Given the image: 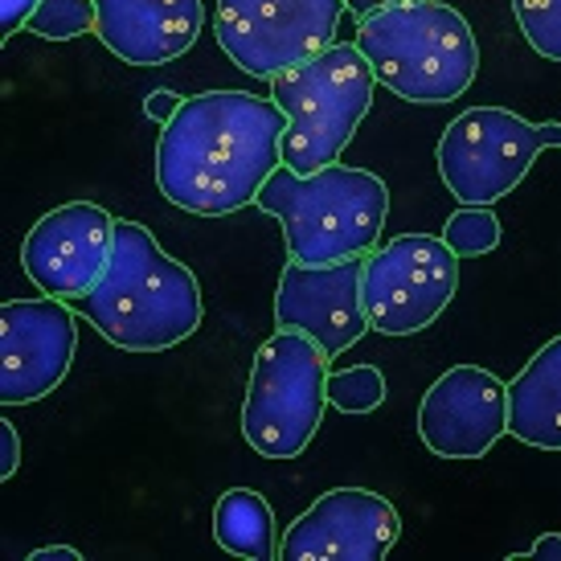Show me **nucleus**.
Masks as SVG:
<instances>
[{
    "instance_id": "23",
    "label": "nucleus",
    "mask_w": 561,
    "mask_h": 561,
    "mask_svg": "<svg viewBox=\"0 0 561 561\" xmlns=\"http://www.w3.org/2000/svg\"><path fill=\"white\" fill-rule=\"evenodd\" d=\"M21 468V435L9 419L0 422V480H13Z\"/></svg>"
},
{
    "instance_id": "7",
    "label": "nucleus",
    "mask_w": 561,
    "mask_h": 561,
    "mask_svg": "<svg viewBox=\"0 0 561 561\" xmlns=\"http://www.w3.org/2000/svg\"><path fill=\"white\" fill-rule=\"evenodd\" d=\"M546 148H561V124H529L508 107H468L438 136V176L459 205H496L516 193Z\"/></svg>"
},
{
    "instance_id": "2",
    "label": "nucleus",
    "mask_w": 561,
    "mask_h": 561,
    "mask_svg": "<svg viewBox=\"0 0 561 561\" xmlns=\"http://www.w3.org/2000/svg\"><path fill=\"white\" fill-rule=\"evenodd\" d=\"M70 308L124 353H164L202 328L205 299L197 275L164 254L148 226L115 221V247L103 279Z\"/></svg>"
},
{
    "instance_id": "14",
    "label": "nucleus",
    "mask_w": 561,
    "mask_h": 561,
    "mask_svg": "<svg viewBox=\"0 0 561 561\" xmlns=\"http://www.w3.org/2000/svg\"><path fill=\"white\" fill-rule=\"evenodd\" d=\"M508 435V381L483 365H451L419 405V438L438 459H483Z\"/></svg>"
},
{
    "instance_id": "13",
    "label": "nucleus",
    "mask_w": 561,
    "mask_h": 561,
    "mask_svg": "<svg viewBox=\"0 0 561 561\" xmlns=\"http://www.w3.org/2000/svg\"><path fill=\"white\" fill-rule=\"evenodd\" d=\"M360 271H365V259H341L324 266L291 259L283 266L279 291H275V324L312 336L328 353V360L344 357L365 332H374L360 299Z\"/></svg>"
},
{
    "instance_id": "26",
    "label": "nucleus",
    "mask_w": 561,
    "mask_h": 561,
    "mask_svg": "<svg viewBox=\"0 0 561 561\" xmlns=\"http://www.w3.org/2000/svg\"><path fill=\"white\" fill-rule=\"evenodd\" d=\"M393 4H405V0H344V9H348V13H357V21L360 16L381 13V9H393Z\"/></svg>"
},
{
    "instance_id": "1",
    "label": "nucleus",
    "mask_w": 561,
    "mask_h": 561,
    "mask_svg": "<svg viewBox=\"0 0 561 561\" xmlns=\"http://www.w3.org/2000/svg\"><path fill=\"white\" fill-rule=\"evenodd\" d=\"M287 115L250 91H202L185 99L157 144V185L169 205L197 218H226L259 202L283 164Z\"/></svg>"
},
{
    "instance_id": "20",
    "label": "nucleus",
    "mask_w": 561,
    "mask_h": 561,
    "mask_svg": "<svg viewBox=\"0 0 561 561\" xmlns=\"http://www.w3.org/2000/svg\"><path fill=\"white\" fill-rule=\"evenodd\" d=\"M94 25H99L94 0H42L37 13L30 16V33L46 42H70V37L94 33Z\"/></svg>"
},
{
    "instance_id": "11",
    "label": "nucleus",
    "mask_w": 561,
    "mask_h": 561,
    "mask_svg": "<svg viewBox=\"0 0 561 561\" xmlns=\"http://www.w3.org/2000/svg\"><path fill=\"white\" fill-rule=\"evenodd\" d=\"M115 247V218L94 202H70L33 221L21 266L42 296L75 304L103 279Z\"/></svg>"
},
{
    "instance_id": "8",
    "label": "nucleus",
    "mask_w": 561,
    "mask_h": 561,
    "mask_svg": "<svg viewBox=\"0 0 561 561\" xmlns=\"http://www.w3.org/2000/svg\"><path fill=\"white\" fill-rule=\"evenodd\" d=\"M459 291V254L435 234H398L365 254L360 299L381 336H414L431 328Z\"/></svg>"
},
{
    "instance_id": "4",
    "label": "nucleus",
    "mask_w": 561,
    "mask_h": 561,
    "mask_svg": "<svg viewBox=\"0 0 561 561\" xmlns=\"http://www.w3.org/2000/svg\"><path fill=\"white\" fill-rule=\"evenodd\" d=\"M357 49L377 82L405 103H451L480 75L476 33L443 0H405L360 16Z\"/></svg>"
},
{
    "instance_id": "12",
    "label": "nucleus",
    "mask_w": 561,
    "mask_h": 561,
    "mask_svg": "<svg viewBox=\"0 0 561 561\" xmlns=\"http://www.w3.org/2000/svg\"><path fill=\"white\" fill-rule=\"evenodd\" d=\"M402 537V516L381 492L332 488L299 513L279 541L283 561H381Z\"/></svg>"
},
{
    "instance_id": "5",
    "label": "nucleus",
    "mask_w": 561,
    "mask_h": 561,
    "mask_svg": "<svg viewBox=\"0 0 561 561\" xmlns=\"http://www.w3.org/2000/svg\"><path fill=\"white\" fill-rule=\"evenodd\" d=\"M377 75L357 42H336L271 79V99L287 115L283 164L299 176L336 164L374 107Z\"/></svg>"
},
{
    "instance_id": "17",
    "label": "nucleus",
    "mask_w": 561,
    "mask_h": 561,
    "mask_svg": "<svg viewBox=\"0 0 561 561\" xmlns=\"http://www.w3.org/2000/svg\"><path fill=\"white\" fill-rule=\"evenodd\" d=\"M214 541L226 553L250 561L279 558V525H275V508L266 504L259 492L250 488H230L221 492L214 504Z\"/></svg>"
},
{
    "instance_id": "25",
    "label": "nucleus",
    "mask_w": 561,
    "mask_h": 561,
    "mask_svg": "<svg viewBox=\"0 0 561 561\" xmlns=\"http://www.w3.org/2000/svg\"><path fill=\"white\" fill-rule=\"evenodd\" d=\"M520 558H549V561H561V533H546V537H537L529 553H520Z\"/></svg>"
},
{
    "instance_id": "24",
    "label": "nucleus",
    "mask_w": 561,
    "mask_h": 561,
    "mask_svg": "<svg viewBox=\"0 0 561 561\" xmlns=\"http://www.w3.org/2000/svg\"><path fill=\"white\" fill-rule=\"evenodd\" d=\"M181 103H185V99H181V94H172V91H164V87H160V91H152L148 94V99H144V115H148V119H152V124H169L172 115H176V111H181Z\"/></svg>"
},
{
    "instance_id": "3",
    "label": "nucleus",
    "mask_w": 561,
    "mask_h": 561,
    "mask_svg": "<svg viewBox=\"0 0 561 561\" xmlns=\"http://www.w3.org/2000/svg\"><path fill=\"white\" fill-rule=\"evenodd\" d=\"M254 205L279 218L287 254L296 263L324 266L341 259H365L381 247L390 188L369 169L328 164L299 176L279 164Z\"/></svg>"
},
{
    "instance_id": "9",
    "label": "nucleus",
    "mask_w": 561,
    "mask_h": 561,
    "mask_svg": "<svg viewBox=\"0 0 561 561\" xmlns=\"http://www.w3.org/2000/svg\"><path fill=\"white\" fill-rule=\"evenodd\" d=\"M344 0H218L214 33L250 79H275L336 46Z\"/></svg>"
},
{
    "instance_id": "19",
    "label": "nucleus",
    "mask_w": 561,
    "mask_h": 561,
    "mask_svg": "<svg viewBox=\"0 0 561 561\" xmlns=\"http://www.w3.org/2000/svg\"><path fill=\"white\" fill-rule=\"evenodd\" d=\"M328 402L341 414H374L386 402V374L377 365H353L328 374Z\"/></svg>"
},
{
    "instance_id": "6",
    "label": "nucleus",
    "mask_w": 561,
    "mask_h": 561,
    "mask_svg": "<svg viewBox=\"0 0 561 561\" xmlns=\"http://www.w3.org/2000/svg\"><path fill=\"white\" fill-rule=\"evenodd\" d=\"M328 410V353L279 328L254 353L242 402V438L263 459H299Z\"/></svg>"
},
{
    "instance_id": "22",
    "label": "nucleus",
    "mask_w": 561,
    "mask_h": 561,
    "mask_svg": "<svg viewBox=\"0 0 561 561\" xmlns=\"http://www.w3.org/2000/svg\"><path fill=\"white\" fill-rule=\"evenodd\" d=\"M37 4L42 0H0V30H4V37L30 30V16L37 13Z\"/></svg>"
},
{
    "instance_id": "18",
    "label": "nucleus",
    "mask_w": 561,
    "mask_h": 561,
    "mask_svg": "<svg viewBox=\"0 0 561 561\" xmlns=\"http://www.w3.org/2000/svg\"><path fill=\"white\" fill-rule=\"evenodd\" d=\"M500 218L492 214V205H459L447 226H443V242L463 259H480V254H492L500 247Z\"/></svg>"
},
{
    "instance_id": "16",
    "label": "nucleus",
    "mask_w": 561,
    "mask_h": 561,
    "mask_svg": "<svg viewBox=\"0 0 561 561\" xmlns=\"http://www.w3.org/2000/svg\"><path fill=\"white\" fill-rule=\"evenodd\" d=\"M508 435L537 451H561V336L508 381Z\"/></svg>"
},
{
    "instance_id": "15",
    "label": "nucleus",
    "mask_w": 561,
    "mask_h": 561,
    "mask_svg": "<svg viewBox=\"0 0 561 561\" xmlns=\"http://www.w3.org/2000/svg\"><path fill=\"white\" fill-rule=\"evenodd\" d=\"M94 37L127 66H169L202 37V0H94Z\"/></svg>"
},
{
    "instance_id": "10",
    "label": "nucleus",
    "mask_w": 561,
    "mask_h": 561,
    "mask_svg": "<svg viewBox=\"0 0 561 561\" xmlns=\"http://www.w3.org/2000/svg\"><path fill=\"white\" fill-rule=\"evenodd\" d=\"M79 348L66 299H9L0 308V402L30 405L58 390Z\"/></svg>"
},
{
    "instance_id": "21",
    "label": "nucleus",
    "mask_w": 561,
    "mask_h": 561,
    "mask_svg": "<svg viewBox=\"0 0 561 561\" xmlns=\"http://www.w3.org/2000/svg\"><path fill=\"white\" fill-rule=\"evenodd\" d=\"M513 13L533 54L561 62V0H513Z\"/></svg>"
},
{
    "instance_id": "27",
    "label": "nucleus",
    "mask_w": 561,
    "mask_h": 561,
    "mask_svg": "<svg viewBox=\"0 0 561 561\" xmlns=\"http://www.w3.org/2000/svg\"><path fill=\"white\" fill-rule=\"evenodd\" d=\"M33 561H79L82 553L75 546H49V549H33Z\"/></svg>"
}]
</instances>
